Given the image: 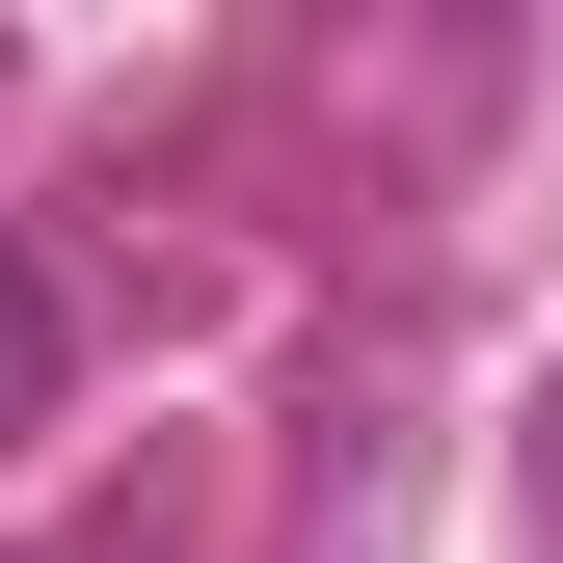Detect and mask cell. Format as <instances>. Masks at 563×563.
<instances>
[{"mask_svg":"<svg viewBox=\"0 0 563 563\" xmlns=\"http://www.w3.org/2000/svg\"><path fill=\"white\" fill-rule=\"evenodd\" d=\"M27 376H54V322H27V268H0V402H27Z\"/></svg>","mask_w":563,"mask_h":563,"instance_id":"obj_1","label":"cell"}]
</instances>
